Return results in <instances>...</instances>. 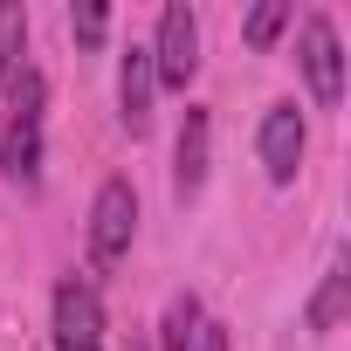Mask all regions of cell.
Wrapping results in <instances>:
<instances>
[{
    "mask_svg": "<svg viewBox=\"0 0 351 351\" xmlns=\"http://www.w3.org/2000/svg\"><path fill=\"white\" fill-rule=\"evenodd\" d=\"M131 234H138V186L131 180H104L97 207H90V262L117 269L131 255Z\"/></svg>",
    "mask_w": 351,
    "mask_h": 351,
    "instance_id": "6da1fadb",
    "label": "cell"
},
{
    "mask_svg": "<svg viewBox=\"0 0 351 351\" xmlns=\"http://www.w3.org/2000/svg\"><path fill=\"white\" fill-rule=\"evenodd\" d=\"M152 76L165 90H186L200 76V14L186 8V0H172V8L158 14V42H152Z\"/></svg>",
    "mask_w": 351,
    "mask_h": 351,
    "instance_id": "7a4b0ae2",
    "label": "cell"
},
{
    "mask_svg": "<svg viewBox=\"0 0 351 351\" xmlns=\"http://www.w3.org/2000/svg\"><path fill=\"white\" fill-rule=\"evenodd\" d=\"M303 76H310V97L324 110L344 104V49H337L330 14H303Z\"/></svg>",
    "mask_w": 351,
    "mask_h": 351,
    "instance_id": "3957f363",
    "label": "cell"
},
{
    "mask_svg": "<svg viewBox=\"0 0 351 351\" xmlns=\"http://www.w3.org/2000/svg\"><path fill=\"white\" fill-rule=\"evenodd\" d=\"M56 351H104V303L83 276L56 289Z\"/></svg>",
    "mask_w": 351,
    "mask_h": 351,
    "instance_id": "277c9868",
    "label": "cell"
},
{
    "mask_svg": "<svg viewBox=\"0 0 351 351\" xmlns=\"http://www.w3.org/2000/svg\"><path fill=\"white\" fill-rule=\"evenodd\" d=\"M207 138H214V117L200 104H186V124H180V145H172V200H200L207 186Z\"/></svg>",
    "mask_w": 351,
    "mask_h": 351,
    "instance_id": "5b68a950",
    "label": "cell"
},
{
    "mask_svg": "<svg viewBox=\"0 0 351 351\" xmlns=\"http://www.w3.org/2000/svg\"><path fill=\"white\" fill-rule=\"evenodd\" d=\"M296 165H303V117H296V104H269V117H262V172H269V186H289Z\"/></svg>",
    "mask_w": 351,
    "mask_h": 351,
    "instance_id": "8992f818",
    "label": "cell"
},
{
    "mask_svg": "<svg viewBox=\"0 0 351 351\" xmlns=\"http://www.w3.org/2000/svg\"><path fill=\"white\" fill-rule=\"evenodd\" d=\"M152 97H158V76H152V49L131 42L124 49V69H117V104H124V131L145 138L152 131Z\"/></svg>",
    "mask_w": 351,
    "mask_h": 351,
    "instance_id": "52a82bcc",
    "label": "cell"
},
{
    "mask_svg": "<svg viewBox=\"0 0 351 351\" xmlns=\"http://www.w3.org/2000/svg\"><path fill=\"white\" fill-rule=\"evenodd\" d=\"M0 172H8L14 186H35L42 180V124L8 117V131H0Z\"/></svg>",
    "mask_w": 351,
    "mask_h": 351,
    "instance_id": "ba28073f",
    "label": "cell"
},
{
    "mask_svg": "<svg viewBox=\"0 0 351 351\" xmlns=\"http://www.w3.org/2000/svg\"><path fill=\"white\" fill-rule=\"evenodd\" d=\"M344 303H351V255L337 248L330 269H324V289L310 296V330H337L344 324Z\"/></svg>",
    "mask_w": 351,
    "mask_h": 351,
    "instance_id": "9c48e42d",
    "label": "cell"
},
{
    "mask_svg": "<svg viewBox=\"0 0 351 351\" xmlns=\"http://www.w3.org/2000/svg\"><path fill=\"white\" fill-rule=\"evenodd\" d=\"M200 330H207L200 296H172V303H165V324H158V351H193Z\"/></svg>",
    "mask_w": 351,
    "mask_h": 351,
    "instance_id": "30bf717a",
    "label": "cell"
},
{
    "mask_svg": "<svg viewBox=\"0 0 351 351\" xmlns=\"http://www.w3.org/2000/svg\"><path fill=\"white\" fill-rule=\"evenodd\" d=\"M21 49H28V8H21V0H0V83L14 76Z\"/></svg>",
    "mask_w": 351,
    "mask_h": 351,
    "instance_id": "8fae6325",
    "label": "cell"
},
{
    "mask_svg": "<svg viewBox=\"0 0 351 351\" xmlns=\"http://www.w3.org/2000/svg\"><path fill=\"white\" fill-rule=\"evenodd\" d=\"M69 28H76L83 49H97V42L110 35V8H97V0H76V8H69Z\"/></svg>",
    "mask_w": 351,
    "mask_h": 351,
    "instance_id": "7c38bea8",
    "label": "cell"
},
{
    "mask_svg": "<svg viewBox=\"0 0 351 351\" xmlns=\"http://www.w3.org/2000/svg\"><path fill=\"white\" fill-rule=\"evenodd\" d=\"M282 28H289V8H282V0H262V8L248 14V49H269Z\"/></svg>",
    "mask_w": 351,
    "mask_h": 351,
    "instance_id": "4fadbf2b",
    "label": "cell"
},
{
    "mask_svg": "<svg viewBox=\"0 0 351 351\" xmlns=\"http://www.w3.org/2000/svg\"><path fill=\"white\" fill-rule=\"evenodd\" d=\"M193 351H228V330H221V324H207V330H200V344H193Z\"/></svg>",
    "mask_w": 351,
    "mask_h": 351,
    "instance_id": "5bb4252c",
    "label": "cell"
},
{
    "mask_svg": "<svg viewBox=\"0 0 351 351\" xmlns=\"http://www.w3.org/2000/svg\"><path fill=\"white\" fill-rule=\"evenodd\" d=\"M124 351H152V344H138V337H131V344H124Z\"/></svg>",
    "mask_w": 351,
    "mask_h": 351,
    "instance_id": "9a60e30c",
    "label": "cell"
}]
</instances>
